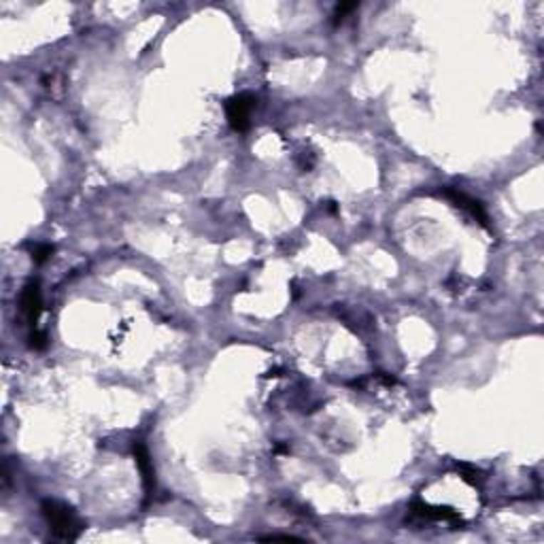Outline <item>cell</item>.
<instances>
[{
	"label": "cell",
	"instance_id": "obj_4",
	"mask_svg": "<svg viewBox=\"0 0 544 544\" xmlns=\"http://www.w3.org/2000/svg\"><path fill=\"white\" fill-rule=\"evenodd\" d=\"M442 196H444L446 200H451L455 207H459L461 211H466L470 217L476 219L483 227H489V217H487V213H485V209H483V205H481L478 200H474V198L466 196L463 192L451 190V188L442 190Z\"/></svg>",
	"mask_w": 544,
	"mask_h": 544
},
{
	"label": "cell",
	"instance_id": "obj_2",
	"mask_svg": "<svg viewBox=\"0 0 544 544\" xmlns=\"http://www.w3.org/2000/svg\"><path fill=\"white\" fill-rule=\"evenodd\" d=\"M19 311L26 319V324L30 327H36L41 311H43V294H41V285L39 281H30L19 296Z\"/></svg>",
	"mask_w": 544,
	"mask_h": 544
},
{
	"label": "cell",
	"instance_id": "obj_8",
	"mask_svg": "<svg viewBox=\"0 0 544 544\" xmlns=\"http://www.w3.org/2000/svg\"><path fill=\"white\" fill-rule=\"evenodd\" d=\"M30 342V349H34V351H43L45 347H47V336H45V332H41V329H32V334H30V338H28Z\"/></svg>",
	"mask_w": 544,
	"mask_h": 544
},
{
	"label": "cell",
	"instance_id": "obj_9",
	"mask_svg": "<svg viewBox=\"0 0 544 544\" xmlns=\"http://www.w3.org/2000/svg\"><path fill=\"white\" fill-rule=\"evenodd\" d=\"M457 470L461 472V478L463 481H468L470 485H476V474H478V470H474V468H470V466H466V463H461V466H457Z\"/></svg>",
	"mask_w": 544,
	"mask_h": 544
},
{
	"label": "cell",
	"instance_id": "obj_10",
	"mask_svg": "<svg viewBox=\"0 0 544 544\" xmlns=\"http://www.w3.org/2000/svg\"><path fill=\"white\" fill-rule=\"evenodd\" d=\"M262 540H285V543H289V540H300V538H296V536H279V534H272V536H264Z\"/></svg>",
	"mask_w": 544,
	"mask_h": 544
},
{
	"label": "cell",
	"instance_id": "obj_6",
	"mask_svg": "<svg viewBox=\"0 0 544 544\" xmlns=\"http://www.w3.org/2000/svg\"><path fill=\"white\" fill-rule=\"evenodd\" d=\"M134 457H136V466L143 474V483H145V489L147 493L153 489V463H151V457H149V451L145 448L143 442H134Z\"/></svg>",
	"mask_w": 544,
	"mask_h": 544
},
{
	"label": "cell",
	"instance_id": "obj_3",
	"mask_svg": "<svg viewBox=\"0 0 544 544\" xmlns=\"http://www.w3.org/2000/svg\"><path fill=\"white\" fill-rule=\"evenodd\" d=\"M255 109V98L249 94H238L232 96L225 105V113H227V121L236 132H245L249 128V117L251 111Z\"/></svg>",
	"mask_w": 544,
	"mask_h": 544
},
{
	"label": "cell",
	"instance_id": "obj_7",
	"mask_svg": "<svg viewBox=\"0 0 544 544\" xmlns=\"http://www.w3.org/2000/svg\"><path fill=\"white\" fill-rule=\"evenodd\" d=\"M53 251H56L53 245H34V249H32V260H34V264H43L47 257L53 255Z\"/></svg>",
	"mask_w": 544,
	"mask_h": 544
},
{
	"label": "cell",
	"instance_id": "obj_1",
	"mask_svg": "<svg viewBox=\"0 0 544 544\" xmlns=\"http://www.w3.org/2000/svg\"><path fill=\"white\" fill-rule=\"evenodd\" d=\"M41 513H43L45 523L49 525L53 538H58V540L71 543V540H77L79 534L83 532V523L79 521L75 510L60 500H43Z\"/></svg>",
	"mask_w": 544,
	"mask_h": 544
},
{
	"label": "cell",
	"instance_id": "obj_5",
	"mask_svg": "<svg viewBox=\"0 0 544 544\" xmlns=\"http://www.w3.org/2000/svg\"><path fill=\"white\" fill-rule=\"evenodd\" d=\"M413 515L421 517V519H430V521H448V523H455V525H461V519L459 515L448 508V506H430V504H424V502H415L413 506Z\"/></svg>",
	"mask_w": 544,
	"mask_h": 544
}]
</instances>
